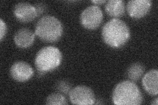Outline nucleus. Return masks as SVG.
<instances>
[{
	"label": "nucleus",
	"instance_id": "f257e3e1",
	"mask_svg": "<svg viewBox=\"0 0 158 105\" xmlns=\"http://www.w3.org/2000/svg\"><path fill=\"white\" fill-rule=\"evenodd\" d=\"M103 40L113 48H119L125 45L131 36L129 27L127 23L118 18L107 21L102 30Z\"/></svg>",
	"mask_w": 158,
	"mask_h": 105
},
{
	"label": "nucleus",
	"instance_id": "f03ea898",
	"mask_svg": "<svg viewBox=\"0 0 158 105\" xmlns=\"http://www.w3.org/2000/svg\"><path fill=\"white\" fill-rule=\"evenodd\" d=\"M112 101L117 105H139L143 96L137 85L131 80L122 81L113 89Z\"/></svg>",
	"mask_w": 158,
	"mask_h": 105
},
{
	"label": "nucleus",
	"instance_id": "7ed1b4c3",
	"mask_svg": "<svg viewBox=\"0 0 158 105\" xmlns=\"http://www.w3.org/2000/svg\"><path fill=\"white\" fill-rule=\"evenodd\" d=\"M63 32V28L61 21L52 15L42 17L36 24L35 34L44 42L54 43L58 41Z\"/></svg>",
	"mask_w": 158,
	"mask_h": 105
},
{
	"label": "nucleus",
	"instance_id": "20e7f679",
	"mask_svg": "<svg viewBox=\"0 0 158 105\" xmlns=\"http://www.w3.org/2000/svg\"><path fill=\"white\" fill-rule=\"evenodd\" d=\"M62 60L60 50L54 46H46L37 53L34 63L38 71L44 74L56 69L61 65Z\"/></svg>",
	"mask_w": 158,
	"mask_h": 105
},
{
	"label": "nucleus",
	"instance_id": "39448f33",
	"mask_svg": "<svg viewBox=\"0 0 158 105\" xmlns=\"http://www.w3.org/2000/svg\"><path fill=\"white\" fill-rule=\"evenodd\" d=\"M103 18V14L101 8L96 5H92L84 9L80 17L82 26L89 30L98 28L102 24Z\"/></svg>",
	"mask_w": 158,
	"mask_h": 105
},
{
	"label": "nucleus",
	"instance_id": "423d86ee",
	"mask_svg": "<svg viewBox=\"0 0 158 105\" xmlns=\"http://www.w3.org/2000/svg\"><path fill=\"white\" fill-rule=\"evenodd\" d=\"M69 95L70 101L73 104L92 105L96 101L95 95L92 89L85 86L72 88Z\"/></svg>",
	"mask_w": 158,
	"mask_h": 105
},
{
	"label": "nucleus",
	"instance_id": "0eeeda50",
	"mask_svg": "<svg viewBox=\"0 0 158 105\" xmlns=\"http://www.w3.org/2000/svg\"><path fill=\"white\" fill-rule=\"evenodd\" d=\"M13 14L18 21L27 23L34 21L37 17L36 10L34 5L28 2H19L13 7Z\"/></svg>",
	"mask_w": 158,
	"mask_h": 105
},
{
	"label": "nucleus",
	"instance_id": "6e6552de",
	"mask_svg": "<svg viewBox=\"0 0 158 105\" xmlns=\"http://www.w3.org/2000/svg\"><path fill=\"white\" fill-rule=\"evenodd\" d=\"M10 75L14 80L24 82L33 76L34 70L28 63L24 61H17L10 68Z\"/></svg>",
	"mask_w": 158,
	"mask_h": 105
},
{
	"label": "nucleus",
	"instance_id": "1a4fd4ad",
	"mask_svg": "<svg viewBox=\"0 0 158 105\" xmlns=\"http://www.w3.org/2000/svg\"><path fill=\"white\" fill-rule=\"evenodd\" d=\"M151 7L150 0H130L127 3V10L132 18H140L149 13Z\"/></svg>",
	"mask_w": 158,
	"mask_h": 105
},
{
	"label": "nucleus",
	"instance_id": "9d476101",
	"mask_svg": "<svg viewBox=\"0 0 158 105\" xmlns=\"http://www.w3.org/2000/svg\"><path fill=\"white\" fill-rule=\"evenodd\" d=\"M142 86L146 93L151 96H157L158 94V71L152 69L144 74L142 77Z\"/></svg>",
	"mask_w": 158,
	"mask_h": 105
},
{
	"label": "nucleus",
	"instance_id": "9b49d317",
	"mask_svg": "<svg viewBox=\"0 0 158 105\" xmlns=\"http://www.w3.org/2000/svg\"><path fill=\"white\" fill-rule=\"evenodd\" d=\"M13 39L17 47L22 49L28 48L34 43L35 40V34L31 30L23 28L15 32Z\"/></svg>",
	"mask_w": 158,
	"mask_h": 105
},
{
	"label": "nucleus",
	"instance_id": "f8f14e48",
	"mask_svg": "<svg viewBox=\"0 0 158 105\" xmlns=\"http://www.w3.org/2000/svg\"><path fill=\"white\" fill-rule=\"evenodd\" d=\"M126 6L123 0H110L106 2L105 10L107 14L113 18L121 17L125 13Z\"/></svg>",
	"mask_w": 158,
	"mask_h": 105
},
{
	"label": "nucleus",
	"instance_id": "ddd939ff",
	"mask_svg": "<svg viewBox=\"0 0 158 105\" xmlns=\"http://www.w3.org/2000/svg\"><path fill=\"white\" fill-rule=\"evenodd\" d=\"M145 72V67L140 63L131 64L127 71V76L132 82H137L143 77Z\"/></svg>",
	"mask_w": 158,
	"mask_h": 105
},
{
	"label": "nucleus",
	"instance_id": "4468645a",
	"mask_svg": "<svg viewBox=\"0 0 158 105\" xmlns=\"http://www.w3.org/2000/svg\"><path fill=\"white\" fill-rule=\"evenodd\" d=\"M46 104L48 105H65L67 104V101L63 94L60 93H53L47 97Z\"/></svg>",
	"mask_w": 158,
	"mask_h": 105
},
{
	"label": "nucleus",
	"instance_id": "2eb2a0df",
	"mask_svg": "<svg viewBox=\"0 0 158 105\" xmlns=\"http://www.w3.org/2000/svg\"><path fill=\"white\" fill-rule=\"evenodd\" d=\"M71 89V84L67 81L61 80L56 84V90L61 94H69Z\"/></svg>",
	"mask_w": 158,
	"mask_h": 105
},
{
	"label": "nucleus",
	"instance_id": "dca6fc26",
	"mask_svg": "<svg viewBox=\"0 0 158 105\" xmlns=\"http://www.w3.org/2000/svg\"><path fill=\"white\" fill-rule=\"evenodd\" d=\"M34 6L36 10L38 17L40 16L41 14L45 12L46 11V9H47V5L44 2L36 3L34 5Z\"/></svg>",
	"mask_w": 158,
	"mask_h": 105
},
{
	"label": "nucleus",
	"instance_id": "f3484780",
	"mask_svg": "<svg viewBox=\"0 0 158 105\" xmlns=\"http://www.w3.org/2000/svg\"><path fill=\"white\" fill-rule=\"evenodd\" d=\"M7 32V24L3 21V19H0V40L2 41Z\"/></svg>",
	"mask_w": 158,
	"mask_h": 105
},
{
	"label": "nucleus",
	"instance_id": "a211bd4d",
	"mask_svg": "<svg viewBox=\"0 0 158 105\" xmlns=\"http://www.w3.org/2000/svg\"><path fill=\"white\" fill-rule=\"evenodd\" d=\"M92 2L93 3H94L96 6H98V5H101V4H103V3H106L107 2L106 1V0H99V1H98V0H95V1H92Z\"/></svg>",
	"mask_w": 158,
	"mask_h": 105
},
{
	"label": "nucleus",
	"instance_id": "6ab92c4d",
	"mask_svg": "<svg viewBox=\"0 0 158 105\" xmlns=\"http://www.w3.org/2000/svg\"><path fill=\"white\" fill-rule=\"evenodd\" d=\"M151 104H153V105H157V104H158V98L156 97L154 100H153V101L151 103Z\"/></svg>",
	"mask_w": 158,
	"mask_h": 105
}]
</instances>
